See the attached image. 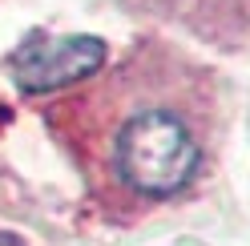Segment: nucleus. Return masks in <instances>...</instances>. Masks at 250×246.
Instances as JSON below:
<instances>
[{
    "label": "nucleus",
    "instance_id": "f257e3e1",
    "mask_svg": "<svg viewBox=\"0 0 250 246\" xmlns=\"http://www.w3.org/2000/svg\"><path fill=\"white\" fill-rule=\"evenodd\" d=\"M202 162L194 133L166 109H146L129 117L117 133V174L129 190L149 198H169L194 178Z\"/></svg>",
    "mask_w": 250,
    "mask_h": 246
},
{
    "label": "nucleus",
    "instance_id": "f03ea898",
    "mask_svg": "<svg viewBox=\"0 0 250 246\" xmlns=\"http://www.w3.org/2000/svg\"><path fill=\"white\" fill-rule=\"evenodd\" d=\"M105 41L97 37H53L33 33L8 57V77L21 93H53L105 65Z\"/></svg>",
    "mask_w": 250,
    "mask_h": 246
},
{
    "label": "nucleus",
    "instance_id": "7ed1b4c3",
    "mask_svg": "<svg viewBox=\"0 0 250 246\" xmlns=\"http://www.w3.org/2000/svg\"><path fill=\"white\" fill-rule=\"evenodd\" d=\"M0 246H24L17 234H8V230H0Z\"/></svg>",
    "mask_w": 250,
    "mask_h": 246
}]
</instances>
